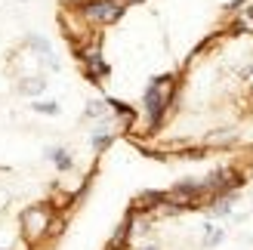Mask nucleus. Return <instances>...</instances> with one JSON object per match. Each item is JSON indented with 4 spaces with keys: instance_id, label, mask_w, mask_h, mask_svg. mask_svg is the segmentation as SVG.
I'll list each match as a JSON object with an SVG mask.
<instances>
[{
    "instance_id": "7ed1b4c3",
    "label": "nucleus",
    "mask_w": 253,
    "mask_h": 250,
    "mask_svg": "<svg viewBox=\"0 0 253 250\" xmlns=\"http://www.w3.org/2000/svg\"><path fill=\"white\" fill-rule=\"evenodd\" d=\"M124 9L118 0H84L81 3V16L90 22V25H115L121 16H124Z\"/></svg>"
},
{
    "instance_id": "2eb2a0df",
    "label": "nucleus",
    "mask_w": 253,
    "mask_h": 250,
    "mask_svg": "<svg viewBox=\"0 0 253 250\" xmlns=\"http://www.w3.org/2000/svg\"><path fill=\"white\" fill-rule=\"evenodd\" d=\"M0 250H6V247H3V241H0Z\"/></svg>"
},
{
    "instance_id": "ddd939ff",
    "label": "nucleus",
    "mask_w": 253,
    "mask_h": 250,
    "mask_svg": "<svg viewBox=\"0 0 253 250\" xmlns=\"http://www.w3.org/2000/svg\"><path fill=\"white\" fill-rule=\"evenodd\" d=\"M136 250H161L158 244H142V247H136Z\"/></svg>"
},
{
    "instance_id": "dca6fc26",
    "label": "nucleus",
    "mask_w": 253,
    "mask_h": 250,
    "mask_svg": "<svg viewBox=\"0 0 253 250\" xmlns=\"http://www.w3.org/2000/svg\"><path fill=\"white\" fill-rule=\"evenodd\" d=\"M19 3H28V0H19Z\"/></svg>"
},
{
    "instance_id": "f257e3e1",
    "label": "nucleus",
    "mask_w": 253,
    "mask_h": 250,
    "mask_svg": "<svg viewBox=\"0 0 253 250\" xmlns=\"http://www.w3.org/2000/svg\"><path fill=\"white\" fill-rule=\"evenodd\" d=\"M173 102V81L167 74L161 78H151L145 93H142V111H145V121H148V130H158L164 124V115L170 111Z\"/></svg>"
},
{
    "instance_id": "1a4fd4ad",
    "label": "nucleus",
    "mask_w": 253,
    "mask_h": 250,
    "mask_svg": "<svg viewBox=\"0 0 253 250\" xmlns=\"http://www.w3.org/2000/svg\"><path fill=\"white\" fill-rule=\"evenodd\" d=\"M31 111H37V115H49V118H56L59 111H62V105L59 102H53V99H41V102H31Z\"/></svg>"
},
{
    "instance_id": "0eeeda50",
    "label": "nucleus",
    "mask_w": 253,
    "mask_h": 250,
    "mask_svg": "<svg viewBox=\"0 0 253 250\" xmlns=\"http://www.w3.org/2000/svg\"><path fill=\"white\" fill-rule=\"evenodd\" d=\"M43 90H46V78H43V74H28V78L19 81V93H22V96L37 99Z\"/></svg>"
},
{
    "instance_id": "6e6552de",
    "label": "nucleus",
    "mask_w": 253,
    "mask_h": 250,
    "mask_svg": "<svg viewBox=\"0 0 253 250\" xmlns=\"http://www.w3.org/2000/svg\"><path fill=\"white\" fill-rule=\"evenodd\" d=\"M102 118H108V102H105V99H93V102H86L84 121H102Z\"/></svg>"
},
{
    "instance_id": "4468645a",
    "label": "nucleus",
    "mask_w": 253,
    "mask_h": 250,
    "mask_svg": "<svg viewBox=\"0 0 253 250\" xmlns=\"http://www.w3.org/2000/svg\"><path fill=\"white\" fill-rule=\"evenodd\" d=\"M244 12H247V19H253V6H247V9H244Z\"/></svg>"
},
{
    "instance_id": "f8f14e48",
    "label": "nucleus",
    "mask_w": 253,
    "mask_h": 250,
    "mask_svg": "<svg viewBox=\"0 0 253 250\" xmlns=\"http://www.w3.org/2000/svg\"><path fill=\"white\" fill-rule=\"evenodd\" d=\"M244 3H247V0H232V3H229V9H241Z\"/></svg>"
},
{
    "instance_id": "39448f33",
    "label": "nucleus",
    "mask_w": 253,
    "mask_h": 250,
    "mask_svg": "<svg viewBox=\"0 0 253 250\" xmlns=\"http://www.w3.org/2000/svg\"><path fill=\"white\" fill-rule=\"evenodd\" d=\"M43 158L53 164L59 173H68V170H74V155L68 152V148H62V145H49L46 152H43Z\"/></svg>"
},
{
    "instance_id": "f03ea898",
    "label": "nucleus",
    "mask_w": 253,
    "mask_h": 250,
    "mask_svg": "<svg viewBox=\"0 0 253 250\" xmlns=\"http://www.w3.org/2000/svg\"><path fill=\"white\" fill-rule=\"evenodd\" d=\"M19 229H22V238L28 244H41L49 232H53V213H49L46 204H31L22 210L19 216Z\"/></svg>"
},
{
    "instance_id": "9d476101",
    "label": "nucleus",
    "mask_w": 253,
    "mask_h": 250,
    "mask_svg": "<svg viewBox=\"0 0 253 250\" xmlns=\"http://www.w3.org/2000/svg\"><path fill=\"white\" fill-rule=\"evenodd\" d=\"M235 127H229V130H216V133H210L207 136V142H229V139H235Z\"/></svg>"
},
{
    "instance_id": "20e7f679",
    "label": "nucleus",
    "mask_w": 253,
    "mask_h": 250,
    "mask_svg": "<svg viewBox=\"0 0 253 250\" xmlns=\"http://www.w3.org/2000/svg\"><path fill=\"white\" fill-rule=\"evenodd\" d=\"M25 46H28L31 53H34L37 59H41L49 71H59V68H62V62H59V59H56V53H53V43H49L43 34H37V31L25 34Z\"/></svg>"
},
{
    "instance_id": "9b49d317",
    "label": "nucleus",
    "mask_w": 253,
    "mask_h": 250,
    "mask_svg": "<svg viewBox=\"0 0 253 250\" xmlns=\"http://www.w3.org/2000/svg\"><path fill=\"white\" fill-rule=\"evenodd\" d=\"M241 31H250V28H247V22H244V19H238V22L232 25V34H241Z\"/></svg>"
},
{
    "instance_id": "423d86ee",
    "label": "nucleus",
    "mask_w": 253,
    "mask_h": 250,
    "mask_svg": "<svg viewBox=\"0 0 253 250\" xmlns=\"http://www.w3.org/2000/svg\"><path fill=\"white\" fill-rule=\"evenodd\" d=\"M201 229H204V238H201V247H204V250H213V247H219V244L225 241V229L216 226V222H210V219H207Z\"/></svg>"
}]
</instances>
